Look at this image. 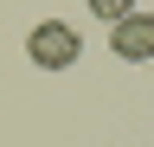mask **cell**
I'll list each match as a JSON object with an SVG mask.
<instances>
[{"label":"cell","instance_id":"obj_1","mask_svg":"<svg viewBox=\"0 0 154 147\" xmlns=\"http://www.w3.org/2000/svg\"><path fill=\"white\" fill-rule=\"evenodd\" d=\"M77 58H84L77 26H64V19H38V26L26 32V64H38V70H71Z\"/></svg>","mask_w":154,"mask_h":147},{"label":"cell","instance_id":"obj_2","mask_svg":"<svg viewBox=\"0 0 154 147\" xmlns=\"http://www.w3.org/2000/svg\"><path fill=\"white\" fill-rule=\"evenodd\" d=\"M109 51L122 64H154V13H122V19L109 26Z\"/></svg>","mask_w":154,"mask_h":147},{"label":"cell","instance_id":"obj_3","mask_svg":"<svg viewBox=\"0 0 154 147\" xmlns=\"http://www.w3.org/2000/svg\"><path fill=\"white\" fill-rule=\"evenodd\" d=\"M84 7L96 13V19H109V26H116L122 13H135V7H141V0H84Z\"/></svg>","mask_w":154,"mask_h":147}]
</instances>
